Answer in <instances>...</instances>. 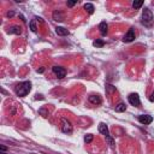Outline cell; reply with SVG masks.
Instances as JSON below:
<instances>
[{"label":"cell","instance_id":"cell-1","mask_svg":"<svg viewBox=\"0 0 154 154\" xmlns=\"http://www.w3.org/2000/svg\"><path fill=\"white\" fill-rule=\"evenodd\" d=\"M15 90H16V94H17L18 96L23 98V96L28 95V94H29V92L31 90V83L29 82V81H26V82H22V83H19V84L16 86Z\"/></svg>","mask_w":154,"mask_h":154},{"label":"cell","instance_id":"cell-2","mask_svg":"<svg viewBox=\"0 0 154 154\" xmlns=\"http://www.w3.org/2000/svg\"><path fill=\"white\" fill-rule=\"evenodd\" d=\"M141 23L143 24L144 27H152V23H153V13L152 11L148 9V7H144V10L142 12V19Z\"/></svg>","mask_w":154,"mask_h":154},{"label":"cell","instance_id":"cell-3","mask_svg":"<svg viewBox=\"0 0 154 154\" xmlns=\"http://www.w3.org/2000/svg\"><path fill=\"white\" fill-rule=\"evenodd\" d=\"M60 128H61V131L65 133V134H71L72 133V124H71V122L66 118L60 119Z\"/></svg>","mask_w":154,"mask_h":154},{"label":"cell","instance_id":"cell-4","mask_svg":"<svg viewBox=\"0 0 154 154\" xmlns=\"http://www.w3.org/2000/svg\"><path fill=\"white\" fill-rule=\"evenodd\" d=\"M128 100L130 102V105L133 106H140L141 105V100H140V96L137 93H131L130 95L128 96Z\"/></svg>","mask_w":154,"mask_h":154},{"label":"cell","instance_id":"cell-5","mask_svg":"<svg viewBox=\"0 0 154 154\" xmlns=\"http://www.w3.org/2000/svg\"><path fill=\"white\" fill-rule=\"evenodd\" d=\"M52 70L54 72V75L58 78H64V77L66 76V70L64 69V68H61V66H53Z\"/></svg>","mask_w":154,"mask_h":154},{"label":"cell","instance_id":"cell-6","mask_svg":"<svg viewBox=\"0 0 154 154\" xmlns=\"http://www.w3.org/2000/svg\"><path fill=\"white\" fill-rule=\"evenodd\" d=\"M135 30H134V28H130L128 30V33L124 35V37H123V42H133L134 40H135Z\"/></svg>","mask_w":154,"mask_h":154},{"label":"cell","instance_id":"cell-7","mask_svg":"<svg viewBox=\"0 0 154 154\" xmlns=\"http://www.w3.org/2000/svg\"><path fill=\"white\" fill-rule=\"evenodd\" d=\"M139 122L143 125H148L153 122V117L148 116V115H141V116H139Z\"/></svg>","mask_w":154,"mask_h":154},{"label":"cell","instance_id":"cell-8","mask_svg":"<svg viewBox=\"0 0 154 154\" xmlns=\"http://www.w3.org/2000/svg\"><path fill=\"white\" fill-rule=\"evenodd\" d=\"M88 100H89V102L93 104V105H100V104L102 102L101 96L98 95V94H96V95L93 94V95H90V96H88Z\"/></svg>","mask_w":154,"mask_h":154},{"label":"cell","instance_id":"cell-9","mask_svg":"<svg viewBox=\"0 0 154 154\" xmlns=\"http://www.w3.org/2000/svg\"><path fill=\"white\" fill-rule=\"evenodd\" d=\"M99 133H100V134H102V135H104L105 137L110 136L108 128H107V125L105 124V123H100V124H99Z\"/></svg>","mask_w":154,"mask_h":154},{"label":"cell","instance_id":"cell-10","mask_svg":"<svg viewBox=\"0 0 154 154\" xmlns=\"http://www.w3.org/2000/svg\"><path fill=\"white\" fill-rule=\"evenodd\" d=\"M7 33L9 34H16V35H19L22 33V28L19 26H12L7 29Z\"/></svg>","mask_w":154,"mask_h":154},{"label":"cell","instance_id":"cell-11","mask_svg":"<svg viewBox=\"0 0 154 154\" xmlns=\"http://www.w3.org/2000/svg\"><path fill=\"white\" fill-rule=\"evenodd\" d=\"M53 19L55 22H61V21H64V13L61 11H59V10L54 11L53 12Z\"/></svg>","mask_w":154,"mask_h":154},{"label":"cell","instance_id":"cell-12","mask_svg":"<svg viewBox=\"0 0 154 154\" xmlns=\"http://www.w3.org/2000/svg\"><path fill=\"white\" fill-rule=\"evenodd\" d=\"M55 33L58 34L59 36H66V35H69V30L65 29V28H63V27H57L55 28Z\"/></svg>","mask_w":154,"mask_h":154},{"label":"cell","instance_id":"cell-13","mask_svg":"<svg viewBox=\"0 0 154 154\" xmlns=\"http://www.w3.org/2000/svg\"><path fill=\"white\" fill-rule=\"evenodd\" d=\"M108 26H107V23L106 22H101L100 24H99V29H100V33L102 34V35H106L107 34V31H108Z\"/></svg>","mask_w":154,"mask_h":154},{"label":"cell","instance_id":"cell-14","mask_svg":"<svg viewBox=\"0 0 154 154\" xmlns=\"http://www.w3.org/2000/svg\"><path fill=\"white\" fill-rule=\"evenodd\" d=\"M84 10L89 13V15H92V13H94V5L93 4H90V3H87L86 5H84Z\"/></svg>","mask_w":154,"mask_h":154},{"label":"cell","instance_id":"cell-15","mask_svg":"<svg viewBox=\"0 0 154 154\" xmlns=\"http://www.w3.org/2000/svg\"><path fill=\"white\" fill-rule=\"evenodd\" d=\"M125 110H126V105H125V104H123V102L118 104L117 106L115 107V111H116V112H124Z\"/></svg>","mask_w":154,"mask_h":154},{"label":"cell","instance_id":"cell-16","mask_svg":"<svg viewBox=\"0 0 154 154\" xmlns=\"http://www.w3.org/2000/svg\"><path fill=\"white\" fill-rule=\"evenodd\" d=\"M29 27H30V29H31V31H33V33H36V31H37V27H36V18L30 21Z\"/></svg>","mask_w":154,"mask_h":154},{"label":"cell","instance_id":"cell-17","mask_svg":"<svg viewBox=\"0 0 154 154\" xmlns=\"http://www.w3.org/2000/svg\"><path fill=\"white\" fill-rule=\"evenodd\" d=\"M104 45H105L104 40H100V39H96L95 41L93 42V46H94V47H102Z\"/></svg>","mask_w":154,"mask_h":154},{"label":"cell","instance_id":"cell-18","mask_svg":"<svg viewBox=\"0 0 154 154\" xmlns=\"http://www.w3.org/2000/svg\"><path fill=\"white\" fill-rule=\"evenodd\" d=\"M142 5H143V1H142V0H137V1H134V3H133V7H134L135 10L140 9Z\"/></svg>","mask_w":154,"mask_h":154},{"label":"cell","instance_id":"cell-19","mask_svg":"<svg viewBox=\"0 0 154 154\" xmlns=\"http://www.w3.org/2000/svg\"><path fill=\"white\" fill-rule=\"evenodd\" d=\"M93 139H94V136H93L92 134H88V135H86V136H84V142L90 143V142L93 141Z\"/></svg>","mask_w":154,"mask_h":154},{"label":"cell","instance_id":"cell-20","mask_svg":"<svg viewBox=\"0 0 154 154\" xmlns=\"http://www.w3.org/2000/svg\"><path fill=\"white\" fill-rule=\"evenodd\" d=\"M106 140H107V142L110 143L111 147H112V148H115V141H113L112 137H111V136H107V137H106Z\"/></svg>","mask_w":154,"mask_h":154},{"label":"cell","instance_id":"cell-21","mask_svg":"<svg viewBox=\"0 0 154 154\" xmlns=\"http://www.w3.org/2000/svg\"><path fill=\"white\" fill-rule=\"evenodd\" d=\"M76 4H77V0H75V1H68V3H66V5H68L69 7H72V6L76 5Z\"/></svg>","mask_w":154,"mask_h":154},{"label":"cell","instance_id":"cell-22","mask_svg":"<svg viewBox=\"0 0 154 154\" xmlns=\"http://www.w3.org/2000/svg\"><path fill=\"white\" fill-rule=\"evenodd\" d=\"M149 101H152V102H154V92L151 94V96H149Z\"/></svg>","mask_w":154,"mask_h":154},{"label":"cell","instance_id":"cell-23","mask_svg":"<svg viewBox=\"0 0 154 154\" xmlns=\"http://www.w3.org/2000/svg\"><path fill=\"white\" fill-rule=\"evenodd\" d=\"M13 15H15V12H13V11L7 12V17H13Z\"/></svg>","mask_w":154,"mask_h":154},{"label":"cell","instance_id":"cell-24","mask_svg":"<svg viewBox=\"0 0 154 154\" xmlns=\"http://www.w3.org/2000/svg\"><path fill=\"white\" fill-rule=\"evenodd\" d=\"M0 149H1V152H5L6 151V147H5V146H0Z\"/></svg>","mask_w":154,"mask_h":154},{"label":"cell","instance_id":"cell-25","mask_svg":"<svg viewBox=\"0 0 154 154\" xmlns=\"http://www.w3.org/2000/svg\"><path fill=\"white\" fill-rule=\"evenodd\" d=\"M45 71V69L44 68H41V69H37V72H44Z\"/></svg>","mask_w":154,"mask_h":154},{"label":"cell","instance_id":"cell-26","mask_svg":"<svg viewBox=\"0 0 154 154\" xmlns=\"http://www.w3.org/2000/svg\"><path fill=\"white\" fill-rule=\"evenodd\" d=\"M0 154H7V153H5V152H0Z\"/></svg>","mask_w":154,"mask_h":154}]
</instances>
